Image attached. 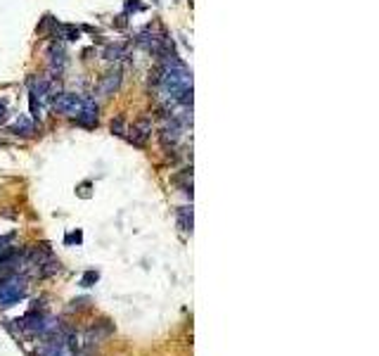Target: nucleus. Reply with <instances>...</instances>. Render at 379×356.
Instances as JSON below:
<instances>
[{
	"label": "nucleus",
	"instance_id": "f257e3e1",
	"mask_svg": "<svg viewBox=\"0 0 379 356\" xmlns=\"http://www.w3.org/2000/svg\"><path fill=\"white\" fill-rule=\"evenodd\" d=\"M26 292V278L12 273L0 280V307H12L14 301H19Z\"/></svg>",
	"mask_w": 379,
	"mask_h": 356
},
{
	"label": "nucleus",
	"instance_id": "f03ea898",
	"mask_svg": "<svg viewBox=\"0 0 379 356\" xmlns=\"http://www.w3.org/2000/svg\"><path fill=\"white\" fill-rule=\"evenodd\" d=\"M83 98L79 93H62L60 98H55V112L64 114V117H71V114H79Z\"/></svg>",
	"mask_w": 379,
	"mask_h": 356
},
{
	"label": "nucleus",
	"instance_id": "7ed1b4c3",
	"mask_svg": "<svg viewBox=\"0 0 379 356\" xmlns=\"http://www.w3.org/2000/svg\"><path fill=\"white\" fill-rule=\"evenodd\" d=\"M76 123L79 126H86V129H95L98 126V104L92 98H83L79 114H76Z\"/></svg>",
	"mask_w": 379,
	"mask_h": 356
},
{
	"label": "nucleus",
	"instance_id": "20e7f679",
	"mask_svg": "<svg viewBox=\"0 0 379 356\" xmlns=\"http://www.w3.org/2000/svg\"><path fill=\"white\" fill-rule=\"evenodd\" d=\"M128 133H130L128 140L133 143V145H138V148H142V145L147 143V138H149V133H152V123L147 121V119H142V121L135 123Z\"/></svg>",
	"mask_w": 379,
	"mask_h": 356
},
{
	"label": "nucleus",
	"instance_id": "39448f33",
	"mask_svg": "<svg viewBox=\"0 0 379 356\" xmlns=\"http://www.w3.org/2000/svg\"><path fill=\"white\" fill-rule=\"evenodd\" d=\"M121 69H111V72H107V74L102 76V83H100V93L102 95H114V93L119 91V86H121Z\"/></svg>",
	"mask_w": 379,
	"mask_h": 356
},
{
	"label": "nucleus",
	"instance_id": "423d86ee",
	"mask_svg": "<svg viewBox=\"0 0 379 356\" xmlns=\"http://www.w3.org/2000/svg\"><path fill=\"white\" fill-rule=\"evenodd\" d=\"M48 57H50V69H52V74L60 76L62 72H64V67H67V52H64V48H62V45H52V48L48 50Z\"/></svg>",
	"mask_w": 379,
	"mask_h": 356
},
{
	"label": "nucleus",
	"instance_id": "0eeeda50",
	"mask_svg": "<svg viewBox=\"0 0 379 356\" xmlns=\"http://www.w3.org/2000/svg\"><path fill=\"white\" fill-rule=\"evenodd\" d=\"M180 131H183V126H180L176 119L166 121V126L161 129V143H164V148H168V143H171V145H176V143L180 140Z\"/></svg>",
	"mask_w": 379,
	"mask_h": 356
},
{
	"label": "nucleus",
	"instance_id": "6e6552de",
	"mask_svg": "<svg viewBox=\"0 0 379 356\" xmlns=\"http://www.w3.org/2000/svg\"><path fill=\"white\" fill-rule=\"evenodd\" d=\"M33 131H36V123H33V119L26 117V114H19L14 119V123L10 126V133H14V135H33Z\"/></svg>",
	"mask_w": 379,
	"mask_h": 356
},
{
	"label": "nucleus",
	"instance_id": "1a4fd4ad",
	"mask_svg": "<svg viewBox=\"0 0 379 356\" xmlns=\"http://www.w3.org/2000/svg\"><path fill=\"white\" fill-rule=\"evenodd\" d=\"M104 57H107L109 62H119V60H123V57H128V55H126V45H123V43L109 45V48L104 50Z\"/></svg>",
	"mask_w": 379,
	"mask_h": 356
},
{
	"label": "nucleus",
	"instance_id": "9d476101",
	"mask_svg": "<svg viewBox=\"0 0 379 356\" xmlns=\"http://www.w3.org/2000/svg\"><path fill=\"white\" fill-rule=\"evenodd\" d=\"M178 221H180L183 230H192V209H190V207H180V209H178Z\"/></svg>",
	"mask_w": 379,
	"mask_h": 356
},
{
	"label": "nucleus",
	"instance_id": "9b49d317",
	"mask_svg": "<svg viewBox=\"0 0 379 356\" xmlns=\"http://www.w3.org/2000/svg\"><path fill=\"white\" fill-rule=\"evenodd\" d=\"M57 29L62 31V38H67V41H79L81 38V31L71 24H57Z\"/></svg>",
	"mask_w": 379,
	"mask_h": 356
},
{
	"label": "nucleus",
	"instance_id": "f8f14e48",
	"mask_svg": "<svg viewBox=\"0 0 379 356\" xmlns=\"http://www.w3.org/2000/svg\"><path fill=\"white\" fill-rule=\"evenodd\" d=\"M111 133L126 135V129H123V121H121V119H114V121H111Z\"/></svg>",
	"mask_w": 379,
	"mask_h": 356
},
{
	"label": "nucleus",
	"instance_id": "ddd939ff",
	"mask_svg": "<svg viewBox=\"0 0 379 356\" xmlns=\"http://www.w3.org/2000/svg\"><path fill=\"white\" fill-rule=\"evenodd\" d=\"M90 280H98V273H92V271H90V273H88V276L83 278V285H88Z\"/></svg>",
	"mask_w": 379,
	"mask_h": 356
},
{
	"label": "nucleus",
	"instance_id": "4468645a",
	"mask_svg": "<svg viewBox=\"0 0 379 356\" xmlns=\"http://www.w3.org/2000/svg\"><path fill=\"white\" fill-rule=\"evenodd\" d=\"M5 117H7V110H5V104H0V123L5 121Z\"/></svg>",
	"mask_w": 379,
	"mask_h": 356
},
{
	"label": "nucleus",
	"instance_id": "2eb2a0df",
	"mask_svg": "<svg viewBox=\"0 0 379 356\" xmlns=\"http://www.w3.org/2000/svg\"><path fill=\"white\" fill-rule=\"evenodd\" d=\"M126 10H128V12H130V10H142V5H140V3H128Z\"/></svg>",
	"mask_w": 379,
	"mask_h": 356
}]
</instances>
